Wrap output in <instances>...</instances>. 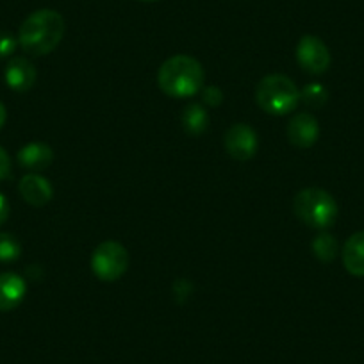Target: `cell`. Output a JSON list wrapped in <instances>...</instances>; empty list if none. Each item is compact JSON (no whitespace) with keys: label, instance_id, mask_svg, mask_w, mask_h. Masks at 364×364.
<instances>
[{"label":"cell","instance_id":"cell-1","mask_svg":"<svg viewBox=\"0 0 364 364\" xmlns=\"http://www.w3.org/2000/svg\"><path fill=\"white\" fill-rule=\"evenodd\" d=\"M65 20L54 9H40L26 18L18 33V43L27 54L47 55L61 43Z\"/></svg>","mask_w":364,"mask_h":364},{"label":"cell","instance_id":"cell-2","mask_svg":"<svg viewBox=\"0 0 364 364\" xmlns=\"http://www.w3.org/2000/svg\"><path fill=\"white\" fill-rule=\"evenodd\" d=\"M157 82L168 97L173 99L193 97L204 86V68L191 55H173L161 65Z\"/></svg>","mask_w":364,"mask_h":364},{"label":"cell","instance_id":"cell-3","mask_svg":"<svg viewBox=\"0 0 364 364\" xmlns=\"http://www.w3.org/2000/svg\"><path fill=\"white\" fill-rule=\"evenodd\" d=\"M255 100L262 111L282 117L296 109L300 102V91L289 77L273 73V75H266L257 84Z\"/></svg>","mask_w":364,"mask_h":364},{"label":"cell","instance_id":"cell-4","mask_svg":"<svg viewBox=\"0 0 364 364\" xmlns=\"http://www.w3.org/2000/svg\"><path fill=\"white\" fill-rule=\"evenodd\" d=\"M293 209L306 225L314 229H327L338 220V204L334 197L320 188H306L296 193Z\"/></svg>","mask_w":364,"mask_h":364},{"label":"cell","instance_id":"cell-5","mask_svg":"<svg viewBox=\"0 0 364 364\" xmlns=\"http://www.w3.org/2000/svg\"><path fill=\"white\" fill-rule=\"evenodd\" d=\"M129 254L124 245L104 241L91 255V269L104 282H114L127 272Z\"/></svg>","mask_w":364,"mask_h":364},{"label":"cell","instance_id":"cell-6","mask_svg":"<svg viewBox=\"0 0 364 364\" xmlns=\"http://www.w3.org/2000/svg\"><path fill=\"white\" fill-rule=\"evenodd\" d=\"M296 59L300 66L309 73H325L331 66V52L327 45L316 36H304L296 45Z\"/></svg>","mask_w":364,"mask_h":364},{"label":"cell","instance_id":"cell-7","mask_svg":"<svg viewBox=\"0 0 364 364\" xmlns=\"http://www.w3.org/2000/svg\"><path fill=\"white\" fill-rule=\"evenodd\" d=\"M225 149L230 157L237 161H248L257 152V134L248 124H234L225 132Z\"/></svg>","mask_w":364,"mask_h":364},{"label":"cell","instance_id":"cell-8","mask_svg":"<svg viewBox=\"0 0 364 364\" xmlns=\"http://www.w3.org/2000/svg\"><path fill=\"white\" fill-rule=\"evenodd\" d=\"M320 136V125L311 113H299L288 124V139L295 146L309 149Z\"/></svg>","mask_w":364,"mask_h":364},{"label":"cell","instance_id":"cell-9","mask_svg":"<svg viewBox=\"0 0 364 364\" xmlns=\"http://www.w3.org/2000/svg\"><path fill=\"white\" fill-rule=\"evenodd\" d=\"M4 79L11 90L23 93V91H29L36 82V68L29 59L13 58L6 66Z\"/></svg>","mask_w":364,"mask_h":364},{"label":"cell","instance_id":"cell-10","mask_svg":"<svg viewBox=\"0 0 364 364\" xmlns=\"http://www.w3.org/2000/svg\"><path fill=\"white\" fill-rule=\"evenodd\" d=\"M27 284L20 275L11 272L0 273V311L8 313L18 307L26 299Z\"/></svg>","mask_w":364,"mask_h":364},{"label":"cell","instance_id":"cell-11","mask_svg":"<svg viewBox=\"0 0 364 364\" xmlns=\"http://www.w3.org/2000/svg\"><path fill=\"white\" fill-rule=\"evenodd\" d=\"M20 195L27 204L34 205V208H41V205L48 204L54 195L52 184L40 173H29L20 181Z\"/></svg>","mask_w":364,"mask_h":364},{"label":"cell","instance_id":"cell-12","mask_svg":"<svg viewBox=\"0 0 364 364\" xmlns=\"http://www.w3.org/2000/svg\"><path fill=\"white\" fill-rule=\"evenodd\" d=\"M18 163L22 164L26 170L31 171H43L54 163V152L48 145L40 141H33L20 149L18 152Z\"/></svg>","mask_w":364,"mask_h":364},{"label":"cell","instance_id":"cell-13","mask_svg":"<svg viewBox=\"0 0 364 364\" xmlns=\"http://www.w3.org/2000/svg\"><path fill=\"white\" fill-rule=\"evenodd\" d=\"M343 264L348 273L364 277V230L348 237L343 247Z\"/></svg>","mask_w":364,"mask_h":364},{"label":"cell","instance_id":"cell-14","mask_svg":"<svg viewBox=\"0 0 364 364\" xmlns=\"http://www.w3.org/2000/svg\"><path fill=\"white\" fill-rule=\"evenodd\" d=\"M181 122L184 131L190 132V134L193 136H198L208 129L209 114L200 104H190V106L184 109V113H182Z\"/></svg>","mask_w":364,"mask_h":364},{"label":"cell","instance_id":"cell-15","mask_svg":"<svg viewBox=\"0 0 364 364\" xmlns=\"http://www.w3.org/2000/svg\"><path fill=\"white\" fill-rule=\"evenodd\" d=\"M313 252L320 261L331 262L338 255V241L332 234H320L313 241Z\"/></svg>","mask_w":364,"mask_h":364},{"label":"cell","instance_id":"cell-16","mask_svg":"<svg viewBox=\"0 0 364 364\" xmlns=\"http://www.w3.org/2000/svg\"><path fill=\"white\" fill-rule=\"evenodd\" d=\"M22 254L20 241L13 234L0 232V262L16 261Z\"/></svg>","mask_w":364,"mask_h":364},{"label":"cell","instance_id":"cell-17","mask_svg":"<svg viewBox=\"0 0 364 364\" xmlns=\"http://www.w3.org/2000/svg\"><path fill=\"white\" fill-rule=\"evenodd\" d=\"M300 99H302L307 106L320 107L327 102V90H325L321 84H309V86H306L304 93H300Z\"/></svg>","mask_w":364,"mask_h":364},{"label":"cell","instance_id":"cell-18","mask_svg":"<svg viewBox=\"0 0 364 364\" xmlns=\"http://www.w3.org/2000/svg\"><path fill=\"white\" fill-rule=\"evenodd\" d=\"M16 45H18V40L13 34L0 31V59L9 58L16 50Z\"/></svg>","mask_w":364,"mask_h":364},{"label":"cell","instance_id":"cell-19","mask_svg":"<svg viewBox=\"0 0 364 364\" xmlns=\"http://www.w3.org/2000/svg\"><path fill=\"white\" fill-rule=\"evenodd\" d=\"M223 100V95H222V91L218 90L216 86H211V87H205L204 90V102L209 104L211 107H216L220 106Z\"/></svg>","mask_w":364,"mask_h":364},{"label":"cell","instance_id":"cell-20","mask_svg":"<svg viewBox=\"0 0 364 364\" xmlns=\"http://www.w3.org/2000/svg\"><path fill=\"white\" fill-rule=\"evenodd\" d=\"M11 175V159H9L8 152L0 146V181H4Z\"/></svg>","mask_w":364,"mask_h":364},{"label":"cell","instance_id":"cell-21","mask_svg":"<svg viewBox=\"0 0 364 364\" xmlns=\"http://www.w3.org/2000/svg\"><path fill=\"white\" fill-rule=\"evenodd\" d=\"M9 218V202L4 197V193H0V225Z\"/></svg>","mask_w":364,"mask_h":364},{"label":"cell","instance_id":"cell-22","mask_svg":"<svg viewBox=\"0 0 364 364\" xmlns=\"http://www.w3.org/2000/svg\"><path fill=\"white\" fill-rule=\"evenodd\" d=\"M6 117H8V114H6V107H4V104L0 102V129L4 127Z\"/></svg>","mask_w":364,"mask_h":364},{"label":"cell","instance_id":"cell-23","mask_svg":"<svg viewBox=\"0 0 364 364\" xmlns=\"http://www.w3.org/2000/svg\"><path fill=\"white\" fill-rule=\"evenodd\" d=\"M146 2H152V0H146Z\"/></svg>","mask_w":364,"mask_h":364}]
</instances>
